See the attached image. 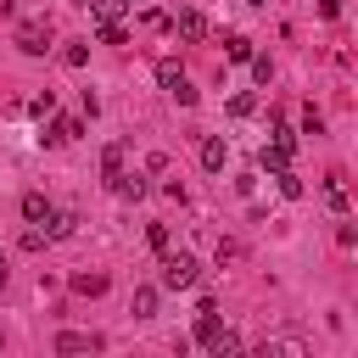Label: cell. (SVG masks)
I'll use <instances>...</instances> for the list:
<instances>
[{
    "mask_svg": "<svg viewBox=\"0 0 358 358\" xmlns=\"http://www.w3.org/2000/svg\"><path fill=\"white\" fill-rule=\"evenodd\" d=\"M73 291L78 296H101L106 291V274H73Z\"/></svg>",
    "mask_w": 358,
    "mask_h": 358,
    "instance_id": "obj_14",
    "label": "cell"
},
{
    "mask_svg": "<svg viewBox=\"0 0 358 358\" xmlns=\"http://www.w3.org/2000/svg\"><path fill=\"white\" fill-rule=\"evenodd\" d=\"M129 6H134V0H129Z\"/></svg>",
    "mask_w": 358,
    "mask_h": 358,
    "instance_id": "obj_31",
    "label": "cell"
},
{
    "mask_svg": "<svg viewBox=\"0 0 358 358\" xmlns=\"http://www.w3.org/2000/svg\"><path fill=\"white\" fill-rule=\"evenodd\" d=\"M129 308H134V319H151L157 313V285H134V302Z\"/></svg>",
    "mask_w": 358,
    "mask_h": 358,
    "instance_id": "obj_11",
    "label": "cell"
},
{
    "mask_svg": "<svg viewBox=\"0 0 358 358\" xmlns=\"http://www.w3.org/2000/svg\"><path fill=\"white\" fill-rule=\"evenodd\" d=\"M235 257H241V246H235V241H218V268H224V263H235Z\"/></svg>",
    "mask_w": 358,
    "mask_h": 358,
    "instance_id": "obj_28",
    "label": "cell"
},
{
    "mask_svg": "<svg viewBox=\"0 0 358 358\" xmlns=\"http://www.w3.org/2000/svg\"><path fill=\"white\" fill-rule=\"evenodd\" d=\"M123 6H129V0H90L95 22H117V17H123Z\"/></svg>",
    "mask_w": 358,
    "mask_h": 358,
    "instance_id": "obj_15",
    "label": "cell"
},
{
    "mask_svg": "<svg viewBox=\"0 0 358 358\" xmlns=\"http://www.w3.org/2000/svg\"><path fill=\"white\" fill-rule=\"evenodd\" d=\"M62 62H67V67H84V62H90V45H67Z\"/></svg>",
    "mask_w": 358,
    "mask_h": 358,
    "instance_id": "obj_25",
    "label": "cell"
},
{
    "mask_svg": "<svg viewBox=\"0 0 358 358\" xmlns=\"http://www.w3.org/2000/svg\"><path fill=\"white\" fill-rule=\"evenodd\" d=\"M145 241H151V252H168V224H145Z\"/></svg>",
    "mask_w": 358,
    "mask_h": 358,
    "instance_id": "obj_24",
    "label": "cell"
},
{
    "mask_svg": "<svg viewBox=\"0 0 358 358\" xmlns=\"http://www.w3.org/2000/svg\"><path fill=\"white\" fill-rule=\"evenodd\" d=\"M207 352H218V358H224V352H241V336H235V330H218V336L207 341Z\"/></svg>",
    "mask_w": 358,
    "mask_h": 358,
    "instance_id": "obj_19",
    "label": "cell"
},
{
    "mask_svg": "<svg viewBox=\"0 0 358 358\" xmlns=\"http://www.w3.org/2000/svg\"><path fill=\"white\" fill-rule=\"evenodd\" d=\"M73 229H78V218H73V213H56V207H50V218H45V241H67Z\"/></svg>",
    "mask_w": 358,
    "mask_h": 358,
    "instance_id": "obj_7",
    "label": "cell"
},
{
    "mask_svg": "<svg viewBox=\"0 0 358 358\" xmlns=\"http://www.w3.org/2000/svg\"><path fill=\"white\" fill-rule=\"evenodd\" d=\"M17 50L45 56V50H50V28H45V22H17Z\"/></svg>",
    "mask_w": 358,
    "mask_h": 358,
    "instance_id": "obj_2",
    "label": "cell"
},
{
    "mask_svg": "<svg viewBox=\"0 0 358 358\" xmlns=\"http://www.w3.org/2000/svg\"><path fill=\"white\" fill-rule=\"evenodd\" d=\"M179 78H185V67H179L173 56H162V62H157V84H162V90H173Z\"/></svg>",
    "mask_w": 358,
    "mask_h": 358,
    "instance_id": "obj_13",
    "label": "cell"
},
{
    "mask_svg": "<svg viewBox=\"0 0 358 358\" xmlns=\"http://www.w3.org/2000/svg\"><path fill=\"white\" fill-rule=\"evenodd\" d=\"M95 34H101V45H129V28L123 22H95Z\"/></svg>",
    "mask_w": 358,
    "mask_h": 358,
    "instance_id": "obj_16",
    "label": "cell"
},
{
    "mask_svg": "<svg viewBox=\"0 0 358 358\" xmlns=\"http://www.w3.org/2000/svg\"><path fill=\"white\" fill-rule=\"evenodd\" d=\"M168 95H173V101H179V106H196V90H190V78H179V84H173V90H168Z\"/></svg>",
    "mask_w": 358,
    "mask_h": 358,
    "instance_id": "obj_26",
    "label": "cell"
},
{
    "mask_svg": "<svg viewBox=\"0 0 358 358\" xmlns=\"http://www.w3.org/2000/svg\"><path fill=\"white\" fill-rule=\"evenodd\" d=\"M224 56H229V62H252V39H246V34H229V39H224Z\"/></svg>",
    "mask_w": 358,
    "mask_h": 358,
    "instance_id": "obj_12",
    "label": "cell"
},
{
    "mask_svg": "<svg viewBox=\"0 0 358 358\" xmlns=\"http://www.w3.org/2000/svg\"><path fill=\"white\" fill-rule=\"evenodd\" d=\"M224 157H229V145H224L218 134H207V140H201V168H207V173H218V168H224Z\"/></svg>",
    "mask_w": 358,
    "mask_h": 358,
    "instance_id": "obj_6",
    "label": "cell"
},
{
    "mask_svg": "<svg viewBox=\"0 0 358 358\" xmlns=\"http://www.w3.org/2000/svg\"><path fill=\"white\" fill-rule=\"evenodd\" d=\"M45 246H50V241H45V229H39V224H28V229H22V252H45Z\"/></svg>",
    "mask_w": 358,
    "mask_h": 358,
    "instance_id": "obj_22",
    "label": "cell"
},
{
    "mask_svg": "<svg viewBox=\"0 0 358 358\" xmlns=\"http://www.w3.org/2000/svg\"><path fill=\"white\" fill-rule=\"evenodd\" d=\"M257 162H263L268 173H280V168H291V145H280V140H274V145H263V157H257Z\"/></svg>",
    "mask_w": 358,
    "mask_h": 358,
    "instance_id": "obj_9",
    "label": "cell"
},
{
    "mask_svg": "<svg viewBox=\"0 0 358 358\" xmlns=\"http://www.w3.org/2000/svg\"><path fill=\"white\" fill-rule=\"evenodd\" d=\"M252 112H257V95H252V90L229 95V117H252Z\"/></svg>",
    "mask_w": 358,
    "mask_h": 358,
    "instance_id": "obj_17",
    "label": "cell"
},
{
    "mask_svg": "<svg viewBox=\"0 0 358 358\" xmlns=\"http://www.w3.org/2000/svg\"><path fill=\"white\" fill-rule=\"evenodd\" d=\"M0 285H6V257H0Z\"/></svg>",
    "mask_w": 358,
    "mask_h": 358,
    "instance_id": "obj_30",
    "label": "cell"
},
{
    "mask_svg": "<svg viewBox=\"0 0 358 358\" xmlns=\"http://www.w3.org/2000/svg\"><path fill=\"white\" fill-rule=\"evenodd\" d=\"M252 78H257V84H268V78H274V62H268V56H257V50H252Z\"/></svg>",
    "mask_w": 358,
    "mask_h": 358,
    "instance_id": "obj_23",
    "label": "cell"
},
{
    "mask_svg": "<svg viewBox=\"0 0 358 358\" xmlns=\"http://www.w3.org/2000/svg\"><path fill=\"white\" fill-rule=\"evenodd\" d=\"M106 185H112V190H117V196H123V201H140V196H145V190H151V185H145V179H140V173H112V179H106Z\"/></svg>",
    "mask_w": 358,
    "mask_h": 358,
    "instance_id": "obj_5",
    "label": "cell"
},
{
    "mask_svg": "<svg viewBox=\"0 0 358 358\" xmlns=\"http://www.w3.org/2000/svg\"><path fill=\"white\" fill-rule=\"evenodd\" d=\"M319 17H324V22H336V17H341V0H319Z\"/></svg>",
    "mask_w": 358,
    "mask_h": 358,
    "instance_id": "obj_29",
    "label": "cell"
},
{
    "mask_svg": "<svg viewBox=\"0 0 358 358\" xmlns=\"http://www.w3.org/2000/svg\"><path fill=\"white\" fill-rule=\"evenodd\" d=\"M95 347H101V341H95V336H78V330H62V336H56V352H95Z\"/></svg>",
    "mask_w": 358,
    "mask_h": 358,
    "instance_id": "obj_8",
    "label": "cell"
},
{
    "mask_svg": "<svg viewBox=\"0 0 358 358\" xmlns=\"http://www.w3.org/2000/svg\"><path fill=\"white\" fill-rule=\"evenodd\" d=\"M324 201H330L336 213H347V185H341V179H324Z\"/></svg>",
    "mask_w": 358,
    "mask_h": 358,
    "instance_id": "obj_21",
    "label": "cell"
},
{
    "mask_svg": "<svg viewBox=\"0 0 358 358\" xmlns=\"http://www.w3.org/2000/svg\"><path fill=\"white\" fill-rule=\"evenodd\" d=\"M168 28H173L179 39H201V34H207V17H201V11H179Z\"/></svg>",
    "mask_w": 358,
    "mask_h": 358,
    "instance_id": "obj_4",
    "label": "cell"
},
{
    "mask_svg": "<svg viewBox=\"0 0 358 358\" xmlns=\"http://www.w3.org/2000/svg\"><path fill=\"white\" fill-rule=\"evenodd\" d=\"M28 112H34V117H45V112H56V95H50V90H39V95H34V106H28Z\"/></svg>",
    "mask_w": 358,
    "mask_h": 358,
    "instance_id": "obj_27",
    "label": "cell"
},
{
    "mask_svg": "<svg viewBox=\"0 0 358 358\" xmlns=\"http://www.w3.org/2000/svg\"><path fill=\"white\" fill-rule=\"evenodd\" d=\"M84 134V123L78 117H56V123H45L39 129V145H67V140H78Z\"/></svg>",
    "mask_w": 358,
    "mask_h": 358,
    "instance_id": "obj_3",
    "label": "cell"
},
{
    "mask_svg": "<svg viewBox=\"0 0 358 358\" xmlns=\"http://www.w3.org/2000/svg\"><path fill=\"white\" fill-rule=\"evenodd\" d=\"M274 185H280V196H285V201H296V196H302V179H296L291 168H280V173H274Z\"/></svg>",
    "mask_w": 358,
    "mask_h": 358,
    "instance_id": "obj_18",
    "label": "cell"
},
{
    "mask_svg": "<svg viewBox=\"0 0 358 358\" xmlns=\"http://www.w3.org/2000/svg\"><path fill=\"white\" fill-rule=\"evenodd\" d=\"M196 280H201V263L190 252H162V285L168 291H190Z\"/></svg>",
    "mask_w": 358,
    "mask_h": 358,
    "instance_id": "obj_1",
    "label": "cell"
},
{
    "mask_svg": "<svg viewBox=\"0 0 358 358\" xmlns=\"http://www.w3.org/2000/svg\"><path fill=\"white\" fill-rule=\"evenodd\" d=\"M101 173H106V179L123 173V145H106V151H101Z\"/></svg>",
    "mask_w": 358,
    "mask_h": 358,
    "instance_id": "obj_20",
    "label": "cell"
},
{
    "mask_svg": "<svg viewBox=\"0 0 358 358\" xmlns=\"http://www.w3.org/2000/svg\"><path fill=\"white\" fill-rule=\"evenodd\" d=\"M22 218H28V224H45V218H50V201H45L39 190H28V196H22Z\"/></svg>",
    "mask_w": 358,
    "mask_h": 358,
    "instance_id": "obj_10",
    "label": "cell"
}]
</instances>
